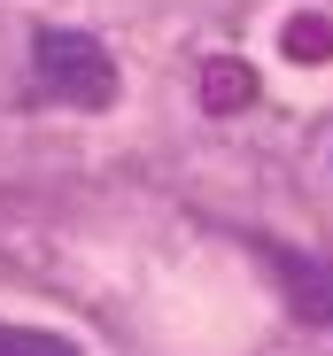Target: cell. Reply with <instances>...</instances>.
Returning a JSON list of instances; mask_svg holds the SVG:
<instances>
[{"instance_id": "1", "label": "cell", "mask_w": 333, "mask_h": 356, "mask_svg": "<svg viewBox=\"0 0 333 356\" xmlns=\"http://www.w3.org/2000/svg\"><path fill=\"white\" fill-rule=\"evenodd\" d=\"M39 86L54 101H70V108H108L117 101V63L101 54V39L86 31H39Z\"/></svg>"}, {"instance_id": "2", "label": "cell", "mask_w": 333, "mask_h": 356, "mask_svg": "<svg viewBox=\"0 0 333 356\" xmlns=\"http://www.w3.org/2000/svg\"><path fill=\"white\" fill-rule=\"evenodd\" d=\"M248 248L271 264V279L287 286V302H295L302 318L333 325V264H318V256H302V248H279V241H248Z\"/></svg>"}, {"instance_id": "3", "label": "cell", "mask_w": 333, "mask_h": 356, "mask_svg": "<svg viewBox=\"0 0 333 356\" xmlns=\"http://www.w3.org/2000/svg\"><path fill=\"white\" fill-rule=\"evenodd\" d=\"M256 101V70L241 63V54H209L202 63V108L209 116H241Z\"/></svg>"}, {"instance_id": "4", "label": "cell", "mask_w": 333, "mask_h": 356, "mask_svg": "<svg viewBox=\"0 0 333 356\" xmlns=\"http://www.w3.org/2000/svg\"><path fill=\"white\" fill-rule=\"evenodd\" d=\"M279 47H287V63H302V70H318V63H333V16H318V8H302V16H287V31H279Z\"/></svg>"}, {"instance_id": "5", "label": "cell", "mask_w": 333, "mask_h": 356, "mask_svg": "<svg viewBox=\"0 0 333 356\" xmlns=\"http://www.w3.org/2000/svg\"><path fill=\"white\" fill-rule=\"evenodd\" d=\"M0 356H78V341H63V333H31V325H0Z\"/></svg>"}]
</instances>
